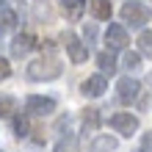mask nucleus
Wrapping results in <instances>:
<instances>
[{"instance_id": "nucleus-21", "label": "nucleus", "mask_w": 152, "mask_h": 152, "mask_svg": "<svg viewBox=\"0 0 152 152\" xmlns=\"http://www.w3.org/2000/svg\"><path fill=\"white\" fill-rule=\"evenodd\" d=\"M8 77H11V64H8V58H0V80Z\"/></svg>"}, {"instance_id": "nucleus-4", "label": "nucleus", "mask_w": 152, "mask_h": 152, "mask_svg": "<svg viewBox=\"0 0 152 152\" xmlns=\"http://www.w3.org/2000/svg\"><path fill=\"white\" fill-rule=\"evenodd\" d=\"M108 124H111L116 133H119V136H124V138H130L133 133H138V116H133V113H127V111L113 113Z\"/></svg>"}, {"instance_id": "nucleus-12", "label": "nucleus", "mask_w": 152, "mask_h": 152, "mask_svg": "<svg viewBox=\"0 0 152 152\" xmlns=\"http://www.w3.org/2000/svg\"><path fill=\"white\" fill-rule=\"evenodd\" d=\"M119 61H116V53L113 50H102V53H97V66H100V75H113Z\"/></svg>"}, {"instance_id": "nucleus-3", "label": "nucleus", "mask_w": 152, "mask_h": 152, "mask_svg": "<svg viewBox=\"0 0 152 152\" xmlns=\"http://www.w3.org/2000/svg\"><path fill=\"white\" fill-rule=\"evenodd\" d=\"M61 42H64V50H66V56H69V61H72V64H83V61L88 58V47H86V42H83V39H77L72 31H64Z\"/></svg>"}, {"instance_id": "nucleus-7", "label": "nucleus", "mask_w": 152, "mask_h": 152, "mask_svg": "<svg viewBox=\"0 0 152 152\" xmlns=\"http://www.w3.org/2000/svg\"><path fill=\"white\" fill-rule=\"evenodd\" d=\"M138 91H141V83L136 77H122L119 83H116V94H119V100L124 102V105H130V102H136L138 100Z\"/></svg>"}, {"instance_id": "nucleus-20", "label": "nucleus", "mask_w": 152, "mask_h": 152, "mask_svg": "<svg viewBox=\"0 0 152 152\" xmlns=\"http://www.w3.org/2000/svg\"><path fill=\"white\" fill-rule=\"evenodd\" d=\"M83 42H86V47L91 50V44L97 42V28H94V25H86V28H83Z\"/></svg>"}, {"instance_id": "nucleus-13", "label": "nucleus", "mask_w": 152, "mask_h": 152, "mask_svg": "<svg viewBox=\"0 0 152 152\" xmlns=\"http://www.w3.org/2000/svg\"><path fill=\"white\" fill-rule=\"evenodd\" d=\"M14 28H17V11L8 8V6H3L0 8V36L8 33V31H14Z\"/></svg>"}, {"instance_id": "nucleus-18", "label": "nucleus", "mask_w": 152, "mask_h": 152, "mask_svg": "<svg viewBox=\"0 0 152 152\" xmlns=\"http://www.w3.org/2000/svg\"><path fill=\"white\" fill-rule=\"evenodd\" d=\"M138 53L152 58V31H141L138 33Z\"/></svg>"}, {"instance_id": "nucleus-23", "label": "nucleus", "mask_w": 152, "mask_h": 152, "mask_svg": "<svg viewBox=\"0 0 152 152\" xmlns=\"http://www.w3.org/2000/svg\"><path fill=\"white\" fill-rule=\"evenodd\" d=\"M56 152H66V149H64V147H58V149H56Z\"/></svg>"}, {"instance_id": "nucleus-8", "label": "nucleus", "mask_w": 152, "mask_h": 152, "mask_svg": "<svg viewBox=\"0 0 152 152\" xmlns=\"http://www.w3.org/2000/svg\"><path fill=\"white\" fill-rule=\"evenodd\" d=\"M33 47H36V36L33 33H17L11 39V56L14 58H25Z\"/></svg>"}, {"instance_id": "nucleus-5", "label": "nucleus", "mask_w": 152, "mask_h": 152, "mask_svg": "<svg viewBox=\"0 0 152 152\" xmlns=\"http://www.w3.org/2000/svg\"><path fill=\"white\" fill-rule=\"evenodd\" d=\"M25 111L31 116H50L56 111V100L53 97H44V94H31L25 100Z\"/></svg>"}, {"instance_id": "nucleus-14", "label": "nucleus", "mask_w": 152, "mask_h": 152, "mask_svg": "<svg viewBox=\"0 0 152 152\" xmlns=\"http://www.w3.org/2000/svg\"><path fill=\"white\" fill-rule=\"evenodd\" d=\"M17 108H20L17 97H11V94H0V119H8V116H14Z\"/></svg>"}, {"instance_id": "nucleus-11", "label": "nucleus", "mask_w": 152, "mask_h": 152, "mask_svg": "<svg viewBox=\"0 0 152 152\" xmlns=\"http://www.w3.org/2000/svg\"><path fill=\"white\" fill-rule=\"evenodd\" d=\"M88 14H91L97 22H108L111 14H113L111 0H88Z\"/></svg>"}, {"instance_id": "nucleus-10", "label": "nucleus", "mask_w": 152, "mask_h": 152, "mask_svg": "<svg viewBox=\"0 0 152 152\" xmlns=\"http://www.w3.org/2000/svg\"><path fill=\"white\" fill-rule=\"evenodd\" d=\"M58 8L64 11V17L69 22H77L86 11V0H58Z\"/></svg>"}, {"instance_id": "nucleus-2", "label": "nucleus", "mask_w": 152, "mask_h": 152, "mask_svg": "<svg viewBox=\"0 0 152 152\" xmlns=\"http://www.w3.org/2000/svg\"><path fill=\"white\" fill-rule=\"evenodd\" d=\"M152 20V11L147 8V3L141 0H127L122 6V22L124 28H136V31H144V25Z\"/></svg>"}, {"instance_id": "nucleus-22", "label": "nucleus", "mask_w": 152, "mask_h": 152, "mask_svg": "<svg viewBox=\"0 0 152 152\" xmlns=\"http://www.w3.org/2000/svg\"><path fill=\"white\" fill-rule=\"evenodd\" d=\"M141 152H152V133L144 136V141H141Z\"/></svg>"}, {"instance_id": "nucleus-6", "label": "nucleus", "mask_w": 152, "mask_h": 152, "mask_svg": "<svg viewBox=\"0 0 152 152\" xmlns=\"http://www.w3.org/2000/svg\"><path fill=\"white\" fill-rule=\"evenodd\" d=\"M105 42H108V50H124L130 44L127 28H124L122 22H111L108 31H105Z\"/></svg>"}, {"instance_id": "nucleus-15", "label": "nucleus", "mask_w": 152, "mask_h": 152, "mask_svg": "<svg viewBox=\"0 0 152 152\" xmlns=\"http://www.w3.org/2000/svg\"><path fill=\"white\" fill-rule=\"evenodd\" d=\"M11 127H14V136L25 138L31 133V122H28V116H25V113H14L11 116Z\"/></svg>"}, {"instance_id": "nucleus-16", "label": "nucleus", "mask_w": 152, "mask_h": 152, "mask_svg": "<svg viewBox=\"0 0 152 152\" xmlns=\"http://www.w3.org/2000/svg\"><path fill=\"white\" fill-rule=\"evenodd\" d=\"M97 127H100V111L88 108L83 113V133H97Z\"/></svg>"}, {"instance_id": "nucleus-17", "label": "nucleus", "mask_w": 152, "mask_h": 152, "mask_svg": "<svg viewBox=\"0 0 152 152\" xmlns=\"http://www.w3.org/2000/svg\"><path fill=\"white\" fill-rule=\"evenodd\" d=\"M116 149V141L111 136H97L91 141V152H113Z\"/></svg>"}, {"instance_id": "nucleus-1", "label": "nucleus", "mask_w": 152, "mask_h": 152, "mask_svg": "<svg viewBox=\"0 0 152 152\" xmlns=\"http://www.w3.org/2000/svg\"><path fill=\"white\" fill-rule=\"evenodd\" d=\"M25 75H28V80H36V83H42V80H56L61 75V64L53 56H42V58L31 61L25 66Z\"/></svg>"}, {"instance_id": "nucleus-9", "label": "nucleus", "mask_w": 152, "mask_h": 152, "mask_svg": "<svg viewBox=\"0 0 152 152\" xmlns=\"http://www.w3.org/2000/svg\"><path fill=\"white\" fill-rule=\"evenodd\" d=\"M105 88H108V80H105V75H88L83 83H80V91H83L86 97H102Z\"/></svg>"}, {"instance_id": "nucleus-19", "label": "nucleus", "mask_w": 152, "mask_h": 152, "mask_svg": "<svg viewBox=\"0 0 152 152\" xmlns=\"http://www.w3.org/2000/svg\"><path fill=\"white\" fill-rule=\"evenodd\" d=\"M122 64H124V69H130V72L141 69V53H124V56H122Z\"/></svg>"}, {"instance_id": "nucleus-24", "label": "nucleus", "mask_w": 152, "mask_h": 152, "mask_svg": "<svg viewBox=\"0 0 152 152\" xmlns=\"http://www.w3.org/2000/svg\"><path fill=\"white\" fill-rule=\"evenodd\" d=\"M3 6H6V0H0V8H3Z\"/></svg>"}]
</instances>
